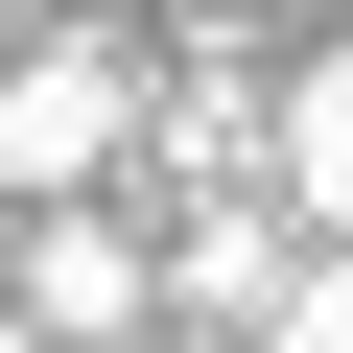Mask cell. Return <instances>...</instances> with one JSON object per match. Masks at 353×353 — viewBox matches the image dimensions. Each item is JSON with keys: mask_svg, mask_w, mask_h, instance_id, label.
<instances>
[{"mask_svg": "<svg viewBox=\"0 0 353 353\" xmlns=\"http://www.w3.org/2000/svg\"><path fill=\"white\" fill-rule=\"evenodd\" d=\"M118 141H141V71L118 48H24L0 71V189L24 212H118Z\"/></svg>", "mask_w": 353, "mask_h": 353, "instance_id": "obj_1", "label": "cell"}, {"mask_svg": "<svg viewBox=\"0 0 353 353\" xmlns=\"http://www.w3.org/2000/svg\"><path fill=\"white\" fill-rule=\"evenodd\" d=\"M0 283H24V306H0L24 353H141V330H165V236H141V212H48Z\"/></svg>", "mask_w": 353, "mask_h": 353, "instance_id": "obj_2", "label": "cell"}, {"mask_svg": "<svg viewBox=\"0 0 353 353\" xmlns=\"http://www.w3.org/2000/svg\"><path fill=\"white\" fill-rule=\"evenodd\" d=\"M259 212H283L306 259H353V48L283 71V118H259Z\"/></svg>", "mask_w": 353, "mask_h": 353, "instance_id": "obj_3", "label": "cell"}, {"mask_svg": "<svg viewBox=\"0 0 353 353\" xmlns=\"http://www.w3.org/2000/svg\"><path fill=\"white\" fill-rule=\"evenodd\" d=\"M283 283H306V236H283L259 189H236V212H189V236H165V306H189V330H236V353H259V306H283Z\"/></svg>", "mask_w": 353, "mask_h": 353, "instance_id": "obj_4", "label": "cell"}, {"mask_svg": "<svg viewBox=\"0 0 353 353\" xmlns=\"http://www.w3.org/2000/svg\"><path fill=\"white\" fill-rule=\"evenodd\" d=\"M259 353H353V259H306V283L259 306Z\"/></svg>", "mask_w": 353, "mask_h": 353, "instance_id": "obj_5", "label": "cell"}, {"mask_svg": "<svg viewBox=\"0 0 353 353\" xmlns=\"http://www.w3.org/2000/svg\"><path fill=\"white\" fill-rule=\"evenodd\" d=\"M141 353H189V330H141Z\"/></svg>", "mask_w": 353, "mask_h": 353, "instance_id": "obj_6", "label": "cell"}, {"mask_svg": "<svg viewBox=\"0 0 353 353\" xmlns=\"http://www.w3.org/2000/svg\"><path fill=\"white\" fill-rule=\"evenodd\" d=\"M0 353H24V330H0Z\"/></svg>", "mask_w": 353, "mask_h": 353, "instance_id": "obj_7", "label": "cell"}]
</instances>
